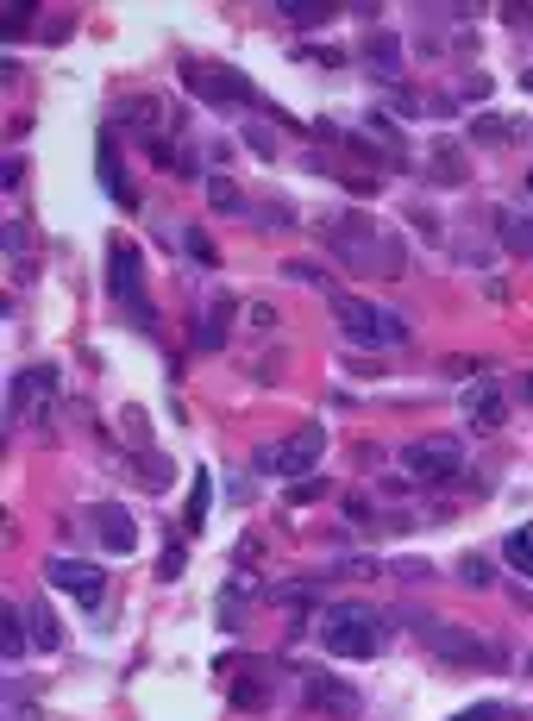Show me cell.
Instances as JSON below:
<instances>
[{
	"mask_svg": "<svg viewBox=\"0 0 533 721\" xmlns=\"http://www.w3.org/2000/svg\"><path fill=\"white\" fill-rule=\"evenodd\" d=\"M26 19H32V7H13V13H7V26H0V32H7V38H19V32H26Z\"/></svg>",
	"mask_w": 533,
	"mask_h": 721,
	"instance_id": "obj_35",
	"label": "cell"
},
{
	"mask_svg": "<svg viewBox=\"0 0 533 721\" xmlns=\"http://www.w3.org/2000/svg\"><path fill=\"white\" fill-rule=\"evenodd\" d=\"M421 640L439 659H458V665H502V646H483L471 640V627H452V621H421Z\"/></svg>",
	"mask_w": 533,
	"mask_h": 721,
	"instance_id": "obj_6",
	"label": "cell"
},
{
	"mask_svg": "<svg viewBox=\"0 0 533 721\" xmlns=\"http://www.w3.org/2000/svg\"><path fill=\"white\" fill-rule=\"evenodd\" d=\"M182 88L201 95L207 107H239V101H251V82H239L233 69H220V63H182Z\"/></svg>",
	"mask_w": 533,
	"mask_h": 721,
	"instance_id": "obj_7",
	"label": "cell"
},
{
	"mask_svg": "<svg viewBox=\"0 0 533 721\" xmlns=\"http://www.w3.org/2000/svg\"><path fill=\"white\" fill-rule=\"evenodd\" d=\"M101 182H107V195L120 201V207H138V195L126 189V176H120V151H113V132H101Z\"/></svg>",
	"mask_w": 533,
	"mask_h": 721,
	"instance_id": "obj_17",
	"label": "cell"
},
{
	"mask_svg": "<svg viewBox=\"0 0 533 721\" xmlns=\"http://www.w3.org/2000/svg\"><path fill=\"white\" fill-rule=\"evenodd\" d=\"M301 690H308V703L333 709V715H358V690L339 684V678H327V671H301Z\"/></svg>",
	"mask_w": 533,
	"mask_h": 721,
	"instance_id": "obj_10",
	"label": "cell"
},
{
	"mask_svg": "<svg viewBox=\"0 0 533 721\" xmlns=\"http://www.w3.org/2000/svg\"><path fill=\"white\" fill-rule=\"evenodd\" d=\"M527 189H533V176H527Z\"/></svg>",
	"mask_w": 533,
	"mask_h": 721,
	"instance_id": "obj_39",
	"label": "cell"
},
{
	"mask_svg": "<svg viewBox=\"0 0 533 721\" xmlns=\"http://www.w3.org/2000/svg\"><path fill=\"white\" fill-rule=\"evenodd\" d=\"M207 502H214V483H207V471L195 477V496H189V508H182V533H201V521H207Z\"/></svg>",
	"mask_w": 533,
	"mask_h": 721,
	"instance_id": "obj_20",
	"label": "cell"
},
{
	"mask_svg": "<svg viewBox=\"0 0 533 721\" xmlns=\"http://www.w3.org/2000/svg\"><path fill=\"white\" fill-rule=\"evenodd\" d=\"M458 464H465L458 439H414V446H402V471H408V477H421V483L452 477Z\"/></svg>",
	"mask_w": 533,
	"mask_h": 721,
	"instance_id": "obj_8",
	"label": "cell"
},
{
	"mask_svg": "<svg viewBox=\"0 0 533 721\" xmlns=\"http://www.w3.org/2000/svg\"><path fill=\"white\" fill-rule=\"evenodd\" d=\"M107 289H113V301L126 308V320H132L138 333L157 327V308L145 301V289H138V251H132V245H113V283H107Z\"/></svg>",
	"mask_w": 533,
	"mask_h": 721,
	"instance_id": "obj_5",
	"label": "cell"
},
{
	"mask_svg": "<svg viewBox=\"0 0 533 721\" xmlns=\"http://www.w3.org/2000/svg\"><path fill=\"white\" fill-rule=\"evenodd\" d=\"M496 232H502V245H508V251H533V220L502 214V220H496Z\"/></svg>",
	"mask_w": 533,
	"mask_h": 721,
	"instance_id": "obj_22",
	"label": "cell"
},
{
	"mask_svg": "<svg viewBox=\"0 0 533 721\" xmlns=\"http://www.w3.org/2000/svg\"><path fill=\"white\" fill-rule=\"evenodd\" d=\"M233 314H239V308H233L226 295L201 314V327H195V345H201V352H220V345H226V327H233Z\"/></svg>",
	"mask_w": 533,
	"mask_h": 721,
	"instance_id": "obj_15",
	"label": "cell"
},
{
	"mask_svg": "<svg viewBox=\"0 0 533 721\" xmlns=\"http://www.w3.org/2000/svg\"><path fill=\"white\" fill-rule=\"evenodd\" d=\"M88 527H95L101 533V540H107V552H138V533H132V515H126V508H113V502H101L95 508V515H88Z\"/></svg>",
	"mask_w": 533,
	"mask_h": 721,
	"instance_id": "obj_11",
	"label": "cell"
},
{
	"mask_svg": "<svg viewBox=\"0 0 533 721\" xmlns=\"http://www.w3.org/2000/svg\"><path fill=\"white\" fill-rule=\"evenodd\" d=\"M207 201H214V207H226V214H233V207H245V201H239V189H233L226 176H207Z\"/></svg>",
	"mask_w": 533,
	"mask_h": 721,
	"instance_id": "obj_28",
	"label": "cell"
},
{
	"mask_svg": "<svg viewBox=\"0 0 533 721\" xmlns=\"http://www.w3.org/2000/svg\"><path fill=\"white\" fill-rule=\"evenodd\" d=\"M0 245H7L19 264H26V251H32V232H26V220H7V226H0Z\"/></svg>",
	"mask_w": 533,
	"mask_h": 721,
	"instance_id": "obj_26",
	"label": "cell"
},
{
	"mask_svg": "<svg viewBox=\"0 0 533 721\" xmlns=\"http://www.w3.org/2000/svg\"><path fill=\"white\" fill-rule=\"evenodd\" d=\"M339 7H314V0H283V19H295V26H320V19H333Z\"/></svg>",
	"mask_w": 533,
	"mask_h": 721,
	"instance_id": "obj_23",
	"label": "cell"
},
{
	"mask_svg": "<svg viewBox=\"0 0 533 721\" xmlns=\"http://www.w3.org/2000/svg\"><path fill=\"white\" fill-rule=\"evenodd\" d=\"M502 558H508L521 577H533V527H515V533H508V540H502Z\"/></svg>",
	"mask_w": 533,
	"mask_h": 721,
	"instance_id": "obj_19",
	"label": "cell"
},
{
	"mask_svg": "<svg viewBox=\"0 0 533 721\" xmlns=\"http://www.w3.org/2000/svg\"><path fill=\"white\" fill-rule=\"evenodd\" d=\"M251 214L264 220V232H283V226H295V214H289V201H258Z\"/></svg>",
	"mask_w": 533,
	"mask_h": 721,
	"instance_id": "obj_25",
	"label": "cell"
},
{
	"mask_svg": "<svg viewBox=\"0 0 533 721\" xmlns=\"http://www.w3.org/2000/svg\"><path fill=\"white\" fill-rule=\"evenodd\" d=\"M521 88H527V95H533V69H527V76H521Z\"/></svg>",
	"mask_w": 533,
	"mask_h": 721,
	"instance_id": "obj_38",
	"label": "cell"
},
{
	"mask_svg": "<svg viewBox=\"0 0 533 721\" xmlns=\"http://www.w3.org/2000/svg\"><path fill=\"white\" fill-rule=\"evenodd\" d=\"M189 251H195L201 264H214V245H207V232H189Z\"/></svg>",
	"mask_w": 533,
	"mask_h": 721,
	"instance_id": "obj_36",
	"label": "cell"
},
{
	"mask_svg": "<svg viewBox=\"0 0 533 721\" xmlns=\"http://www.w3.org/2000/svg\"><path fill=\"white\" fill-rule=\"evenodd\" d=\"M320 646H327L333 659H370L383 646L377 615H370L364 602H333V609L320 615Z\"/></svg>",
	"mask_w": 533,
	"mask_h": 721,
	"instance_id": "obj_3",
	"label": "cell"
},
{
	"mask_svg": "<svg viewBox=\"0 0 533 721\" xmlns=\"http://www.w3.org/2000/svg\"><path fill=\"white\" fill-rule=\"evenodd\" d=\"M396 577H402V584H427V577H433V571L421 565V558H408V565H396Z\"/></svg>",
	"mask_w": 533,
	"mask_h": 721,
	"instance_id": "obj_33",
	"label": "cell"
},
{
	"mask_svg": "<svg viewBox=\"0 0 533 721\" xmlns=\"http://www.w3.org/2000/svg\"><path fill=\"white\" fill-rule=\"evenodd\" d=\"M289 283H308V289H327V276H320V264H283Z\"/></svg>",
	"mask_w": 533,
	"mask_h": 721,
	"instance_id": "obj_29",
	"label": "cell"
},
{
	"mask_svg": "<svg viewBox=\"0 0 533 721\" xmlns=\"http://www.w3.org/2000/svg\"><path fill=\"white\" fill-rule=\"evenodd\" d=\"M26 621H32V646H44V653H57V646H63V621L44 609V602H38V609H26Z\"/></svg>",
	"mask_w": 533,
	"mask_h": 721,
	"instance_id": "obj_18",
	"label": "cell"
},
{
	"mask_svg": "<svg viewBox=\"0 0 533 721\" xmlns=\"http://www.w3.org/2000/svg\"><path fill=\"white\" fill-rule=\"evenodd\" d=\"M427 170H433V182H439V189H465V182H471V170H465V151H452L446 138H439V145L427 151Z\"/></svg>",
	"mask_w": 533,
	"mask_h": 721,
	"instance_id": "obj_12",
	"label": "cell"
},
{
	"mask_svg": "<svg viewBox=\"0 0 533 721\" xmlns=\"http://www.w3.org/2000/svg\"><path fill=\"white\" fill-rule=\"evenodd\" d=\"M245 320H251V333L264 339V333L276 327V308H264V301H251V308H245Z\"/></svg>",
	"mask_w": 533,
	"mask_h": 721,
	"instance_id": "obj_30",
	"label": "cell"
},
{
	"mask_svg": "<svg viewBox=\"0 0 533 721\" xmlns=\"http://www.w3.org/2000/svg\"><path fill=\"white\" fill-rule=\"evenodd\" d=\"M333 320H339V333L364 345V352H389V345H408V320L396 308H377V301H364V295H333Z\"/></svg>",
	"mask_w": 533,
	"mask_h": 721,
	"instance_id": "obj_2",
	"label": "cell"
},
{
	"mask_svg": "<svg viewBox=\"0 0 533 721\" xmlns=\"http://www.w3.org/2000/svg\"><path fill=\"white\" fill-rule=\"evenodd\" d=\"M364 63H370V69H377V76H383V82H396V76H402V44H396V38H389V32H377V38H370V44H364Z\"/></svg>",
	"mask_w": 533,
	"mask_h": 721,
	"instance_id": "obj_16",
	"label": "cell"
},
{
	"mask_svg": "<svg viewBox=\"0 0 533 721\" xmlns=\"http://www.w3.org/2000/svg\"><path fill=\"white\" fill-rule=\"evenodd\" d=\"M465 414H471L477 433H496V427H502V389H496V383H477V389L465 395Z\"/></svg>",
	"mask_w": 533,
	"mask_h": 721,
	"instance_id": "obj_13",
	"label": "cell"
},
{
	"mask_svg": "<svg viewBox=\"0 0 533 721\" xmlns=\"http://www.w3.org/2000/svg\"><path fill=\"white\" fill-rule=\"evenodd\" d=\"M138 483H145L151 496H157V490H170V464L157 458V452H151V458H138Z\"/></svg>",
	"mask_w": 533,
	"mask_h": 721,
	"instance_id": "obj_24",
	"label": "cell"
},
{
	"mask_svg": "<svg viewBox=\"0 0 533 721\" xmlns=\"http://www.w3.org/2000/svg\"><path fill=\"white\" fill-rule=\"evenodd\" d=\"M327 245H333L352 270H377V276H402V264H408L402 239H389V232L370 220V214H345V220H333V226H327Z\"/></svg>",
	"mask_w": 533,
	"mask_h": 721,
	"instance_id": "obj_1",
	"label": "cell"
},
{
	"mask_svg": "<svg viewBox=\"0 0 533 721\" xmlns=\"http://www.w3.org/2000/svg\"><path fill=\"white\" fill-rule=\"evenodd\" d=\"M502 715H508L502 703H477V709H458L452 721H502Z\"/></svg>",
	"mask_w": 533,
	"mask_h": 721,
	"instance_id": "obj_31",
	"label": "cell"
},
{
	"mask_svg": "<svg viewBox=\"0 0 533 721\" xmlns=\"http://www.w3.org/2000/svg\"><path fill=\"white\" fill-rule=\"evenodd\" d=\"M7 721H38V709H32V703H19V696H13V703H7Z\"/></svg>",
	"mask_w": 533,
	"mask_h": 721,
	"instance_id": "obj_37",
	"label": "cell"
},
{
	"mask_svg": "<svg viewBox=\"0 0 533 721\" xmlns=\"http://www.w3.org/2000/svg\"><path fill=\"white\" fill-rule=\"evenodd\" d=\"M320 452H327V427H301L283 446H264L251 464H258V471H283V477H314Z\"/></svg>",
	"mask_w": 533,
	"mask_h": 721,
	"instance_id": "obj_4",
	"label": "cell"
},
{
	"mask_svg": "<svg viewBox=\"0 0 533 721\" xmlns=\"http://www.w3.org/2000/svg\"><path fill=\"white\" fill-rule=\"evenodd\" d=\"M32 395H57V370H19V377H13V402H7L13 421L32 408Z\"/></svg>",
	"mask_w": 533,
	"mask_h": 721,
	"instance_id": "obj_14",
	"label": "cell"
},
{
	"mask_svg": "<svg viewBox=\"0 0 533 721\" xmlns=\"http://www.w3.org/2000/svg\"><path fill=\"white\" fill-rule=\"evenodd\" d=\"M458 577H465L471 590H490V558H483V552H471L465 565H458Z\"/></svg>",
	"mask_w": 533,
	"mask_h": 721,
	"instance_id": "obj_27",
	"label": "cell"
},
{
	"mask_svg": "<svg viewBox=\"0 0 533 721\" xmlns=\"http://www.w3.org/2000/svg\"><path fill=\"white\" fill-rule=\"evenodd\" d=\"M0 646H7V659H19V653L32 646V634H26V615H19V609H7V615H0Z\"/></svg>",
	"mask_w": 533,
	"mask_h": 721,
	"instance_id": "obj_21",
	"label": "cell"
},
{
	"mask_svg": "<svg viewBox=\"0 0 533 721\" xmlns=\"http://www.w3.org/2000/svg\"><path fill=\"white\" fill-rule=\"evenodd\" d=\"M245 145H251V151H258V157H276V138H270L264 126H245Z\"/></svg>",
	"mask_w": 533,
	"mask_h": 721,
	"instance_id": "obj_32",
	"label": "cell"
},
{
	"mask_svg": "<svg viewBox=\"0 0 533 721\" xmlns=\"http://www.w3.org/2000/svg\"><path fill=\"white\" fill-rule=\"evenodd\" d=\"M44 577H51L57 590H69L76 602H88V609H95V602H101V590H107L101 565H82V558H51V565H44Z\"/></svg>",
	"mask_w": 533,
	"mask_h": 721,
	"instance_id": "obj_9",
	"label": "cell"
},
{
	"mask_svg": "<svg viewBox=\"0 0 533 721\" xmlns=\"http://www.w3.org/2000/svg\"><path fill=\"white\" fill-rule=\"evenodd\" d=\"M320 490H327V483H320V477H308V483H295V490H289V502H314Z\"/></svg>",
	"mask_w": 533,
	"mask_h": 721,
	"instance_id": "obj_34",
	"label": "cell"
}]
</instances>
